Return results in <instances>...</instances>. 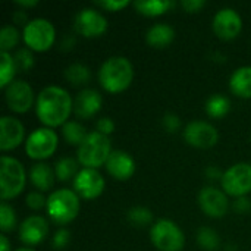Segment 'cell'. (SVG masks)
Wrapping results in <instances>:
<instances>
[{"label":"cell","mask_w":251,"mask_h":251,"mask_svg":"<svg viewBox=\"0 0 251 251\" xmlns=\"http://www.w3.org/2000/svg\"><path fill=\"white\" fill-rule=\"evenodd\" d=\"M74 110V101L71 94L57 85H49L43 88L35 101L37 118L47 128H56L65 125L71 112Z\"/></svg>","instance_id":"6da1fadb"},{"label":"cell","mask_w":251,"mask_h":251,"mask_svg":"<svg viewBox=\"0 0 251 251\" xmlns=\"http://www.w3.org/2000/svg\"><path fill=\"white\" fill-rule=\"evenodd\" d=\"M132 78V63L124 56H113L107 59L99 71L100 85L110 94H118L129 88Z\"/></svg>","instance_id":"7a4b0ae2"},{"label":"cell","mask_w":251,"mask_h":251,"mask_svg":"<svg viewBox=\"0 0 251 251\" xmlns=\"http://www.w3.org/2000/svg\"><path fill=\"white\" fill-rule=\"evenodd\" d=\"M112 153V146L109 137L94 131L87 135L82 144L78 147L76 157L79 165L90 169H97L106 165L109 156Z\"/></svg>","instance_id":"3957f363"},{"label":"cell","mask_w":251,"mask_h":251,"mask_svg":"<svg viewBox=\"0 0 251 251\" xmlns=\"http://www.w3.org/2000/svg\"><path fill=\"white\" fill-rule=\"evenodd\" d=\"M47 215L57 225L71 224L79 213V197L75 191L62 188L47 199Z\"/></svg>","instance_id":"277c9868"},{"label":"cell","mask_w":251,"mask_h":251,"mask_svg":"<svg viewBox=\"0 0 251 251\" xmlns=\"http://www.w3.org/2000/svg\"><path fill=\"white\" fill-rule=\"evenodd\" d=\"M26 182L24 165L10 156H3L0 160V197L3 201L18 197Z\"/></svg>","instance_id":"5b68a950"},{"label":"cell","mask_w":251,"mask_h":251,"mask_svg":"<svg viewBox=\"0 0 251 251\" xmlns=\"http://www.w3.org/2000/svg\"><path fill=\"white\" fill-rule=\"evenodd\" d=\"M56 40V31L50 21L37 18L25 24L24 43L32 51H47Z\"/></svg>","instance_id":"8992f818"},{"label":"cell","mask_w":251,"mask_h":251,"mask_svg":"<svg viewBox=\"0 0 251 251\" xmlns=\"http://www.w3.org/2000/svg\"><path fill=\"white\" fill-rule=\"evenodd\" d=\"M150 240L159 251H181L185 244L184 232L169 219H160L151 226Z\"/></svg>","instance_id":"52a82bcc"},{"label":"cell","mask_w":251,"mask_h":251,"mask_svg":"<svg viewBox=\"0 0 251 251\" xmlns=\"http://www.w3.org/2000/svg\"><path fill=\"white\" fill-rule=\"evenodd\" d=\"M57 134L51 128H38L31 132L25 143V151L28 157L34 160H46L51 157L57 149Z\"/></svg>","instance_id":"ba28073f"},{"label":"cell","mask_w":251,"mask_h":251,"mask_svg":"<svg viewBox=\"0 0 251 251\" xmlns=\"http://www.w3.org/2000/svg\"><path fill=\"white\" fill-rule=\"evenodd\" d=\"M222 188L225 194L232 197H244L251 193V165L237 163L231 166L222 176Z\"/></svg>","instance_id":"9c48e42d"},{"label":"cell","mask_w":251,"mask_h":251,"mask_svg":"<svg viewBox=\"0 0 251 251\" xmlns=\"http://www.w3.org/2000/svg\"><path fill=\"white\" fill-rule=\"evenodd\" d=\"M74 188L78 197L84 200H94L104 191V178L97 169L82 168L74 179Z\"/></svg>","instance_id":"30bf717a"},{"label":"cell","mask_w":251,"mask_h":251,"mask_svg":"<svg viewBox=\"0 0 251 251\" xmlns=\"http://www.w3.org/2000/svg\"><path fill=\"white\" fill-rule=\"evenodd\" d=\"M184 140L196 149H212L219 140L216 128L203 121L190 122L184 129Z\"/></svg>","instance_id":"8fae6325"},{"label":"cell","mask_w":251,"mask_h":251,"mask_svg":"<svg viewBox=\"0 0 251 251\" xmlns=\"http://www.w3.org/2000/svg\"><path fill=\"white\" fill-rule=\"evenodd\" d=\"M75 31L85 38L100 37L107 29V19L94 9H82L75 16Z\"/></svg>","instance_id":"7c38bea8"},{"label":"cell","mask_w":251,"mask_h":251,"mask_svg":"<svg viewBox=\"0 0 251 251\" xmlns=\"http://www.w3.org/2000/svg\"><path fill=\"white\" fill-rule=\"evenodd\" d=\"M199 206L210 218H224L228 213L229 201L224 191L215 187H204L199 193Z\"/></svg>","instance_id":"4fadbf2b"},{"label":"cell","mask_w":251,"mask_h":251,"mask_svg":"<svg viewBox=\"0 0 251 251\" xmlns=\"http://www.w3.org/2000/svg\"><path fill=\"white\" fill-rule=\"evenodd\" d=\"M4 96L7 107L15 113H25L34 106V91L25 81H13L6 88Z\"/></svg>","instance_id":"5bb4252c"},{"label":"cell","mask_w":251,"mask_h":251,"mask_svg":"<svg viewBox=\"0 0 251 251\" xmlns=\"http://www.w3.org/2000/svg\"><path fill=\"white\" fill-rule=\"evenodd\" d=\"M243 29V21L237 10L231 7L221 9L213 18V31L222 40H234Z\"/></svg>","instance_id":"9a60e30c"},{"label":"cell","mask_w":251,"mask_h":251,"mask_svg":"<svg viewBox=\"0 0 251 251\" xmlns=\"http://www.w3.org/2000/svg\"><path fill=\"white\" fill-rule=\"evenodd\" d=\"M25 126L24 124L10 116H3L0 119V149L3 151L13 150L24 141Z\"/></svg>","instance_id":"2e32d148"},{"label":"cell","mask_w":251,"mask_h":251,"mask_svg":"<svg viewBox=\"0 0 251 251\" xmlns=\"http://www.w3.org/2000/svg\"><path fill=\"white\" fill-rule=\"evenodd\" d=\"M49 234V224L43 216H29L19 225V240L26 246H37Z\"/></svg>","instance_id":"e0dca14e"},{"label":"cell","mask_w":251,"mask_h":251,"mask_svg":"<svg viewBox=\"0 0 251 251\" xmlns=\"http://www.w3.org/2000/svg\"><path fill=\"white\" fill-rule=\"evenodd\" d=\"M106 169L110 176H113L118 181H126L129 179L134 172H135V163L134 159L122 151V150H115L110 153L107 162H106Z\"/></svg>","instance_id":"ac0fdd59"},{"label":"cell","mask_w":251,"mask_h":251,"mask_svg":"<svg viewBox=\"0 0 251 251\" xmlns=\"http://www.w3.org/2000/svg\"><path fill=\"white\" fill-rule=\"evenodd\" d=\"M101 104H103L101 94L96 90L85 88L78 93L74 101V112L81 119H90L96 113H99V110L101 109Z\"/></svg>","instance_id":"d6986e66"},{"label":"cell","mask_w":251,"mask_h":251,"mask_svg":"<svg viewBox=\"0 0 251 251\" xmlns=\"http://www.w3.org/2000/svg\"><path fill=\"white\" fill-rule=\"evenodd\" d=\"M29 181L40 191H49L53 188L54 181H56L54 169H51L44 162H38L32 165L29 169Z\"/></svg>","instance_id":"ffe728a7"},{"label":"cell","mask_w":251,"mask_h":251,"mask_svg":"<svg viewBox=\"0 0 251 251\" xmlns=\"http://www.w3.org/2000/svg\"><path fill=\"white\" fill-rule=\"evenodd\" d=\"M174 40H175V29L168 24H156L146 34L147 44L154 49H165L171 46Z\"/></svg>","instance_id":"44dd1931"},{"label":"cell","mask_w":251,"mask_h":251,"mask_svg":"<svg viewBox=\"0 0 251 251\" xmlns=\"http://www.w3.org/2000/svg\"><path fill=\"white\" fill-rule=\"evenodd\" d=\"M229 88L240 99H251V66H241L231 75Z\"/></svg>","instance_id":"7402d4cb"},{"label":"cell","mask_w":251,"mask_h":251,"mask_svg":"<svg viewBox=\"0 0 251 251\" xmlns=\"http://www.w3.org/2000/svg\"><path fill=\"white\" fill-rule=\"evenodd\" d=\"M134 6L137 12H140L141 15L153 18V16H160L165 12H168L174 6V3L169 0H147V1L141 0V1H135Z\"/></svg>","instance_id":"603a6c76"},{"label":"cell","mask_w":251,"mask_h":251,"mask_svg":"<svg viewBox=\"0 0 251 251\" xmlns=\"http://www.w3.org/2000/svg\"><path fill=\"white\" fill-rule=\"evenodd\" d=\"M229 109H231L229 99L225 96H221V94L212 96L206 101V113L213 119H221V118L226 116Z\"/></svg>","instance_id":"cb8c5ba5"},{"label":"cell","mask_w":251,"mask_h":251,"mask_svg":"<svg viewBox=\"0 0 251 251\" xmlns=\"http://www.w3.org/2000/svg\"><path fill=\"white\" fill-rule=\"evenodd\" d=\"M78 165L79 162L72 159V157H63L60 160L56 162L54 165V174H56V179H59L60 182H66L69 179H75V176L78 175Z\"/></svg>","instance_id":"d4e9b609"},{"label":"cell","mask_w":251,"mask_h":251,"mask_svg":"<svg viewBox=\"0 0 251 251\" xmlns=\"http://www.w3.org/2000/svg\"><path fill=\"white\" fill-rule=\"evenodd\" d=\"M62 135L65 138V141L71 146H81L82 141L87 138V132L85 128L75 121H68L63 126H62Z\"/></svg>","instance_id":"484cf974"},{"label":"cell","mask_w":251,"mask_h":251,"mask_svg":"<svg viewBox=\"0 0 251 251\" xmlns=\"http://www.w3.org/2000/svg\"><path fill=\"white\" fill-rule=\"evenodd\" d=\"M65 78L69 84L75 87L85 85L91 79V71L82 63H74L65 69Z\"/></svg>","instance_id":"4316f807"},{"label":"cell","mask_w":251,"mask_h":251,"mask_svg":"<svg viewBox=\"0 0 251 251\" xmlns=\"http://www.w3.org/2000/svg\"><path fill=\"white\" fill-rule=\"evenodd\" d=\"M16 74L15 59L9 53H0V88H7Z\"/></svg>","instance_id":"83f0119b"},{"label":"cell","mask_w":251,"mask_h":251,"mask_svg":"<svg viewBox=\"0 0 251 251\" xmlns=\"http://www.w3.org/2000/svg\"><path fill=\"white\" fill-rule=\"evenodd\" d=\"M197 243L201 249L207 251H215L219 244H221V238L218 235V232L212 228H200L197 232Z\"/></svg>","instance_id":"f1b7e54d"},{"label":"cell","mask_w":251,"mask_h":251,"mask_svg":"<svg viewBox=\"0 0 251 251\" xmlns=\"http://www.w3.org/2000/svg\"><path fill=\"white\" fill-rule=\"evenodd\" d=\"M19 43V32L15 26L6 25L0 31V50L1 53H9Z\"/></svg>","instance_id":"f546056e"},{"label":"cell","mask_w":251,"mask_h":251,"mask_svg":"<svg viewBox=\"0 0 251 251\" xmlns=\"http://www.w3.org/2000/svg\"><path fill=\"white\" fill-rule=\"evenodd\" d=\"M128 221L134 226H147L153 222V212L143 206H135L128 210Z\"/></svg>","instance_id":"4dcf8cb0"},{"label":"cell","mask_w":251,"mask_h":251,"mask_svg":"<svg viewBox=\"0 0 251 251\" xmlns=\"http://www.w3.org/2000/svg\"><path fill=\"white\" fill-rule=\"evenodd\" d=\"M16 226V215L12 206L7 203L0 204V229L3 232H9Z\"/></svg>","instance_id":"1f68e13d"},{"label":"cell","mask_w":251,"mask_h":251,"mask_svg":"<svg viewBox=\"0 0 251 251\" xmlns=\"http://www.w3.org/2000/svg\"><path fill=\"white\" fill-rule=\"evenodd\" d=\"M15 65L16 69L22 71V72H28L32 66H34V56H32V50H29L28 47L19 49L15 54Z\"/></svg>","instance_id":"d6a6232c"},{"label":"cell","mask_w":251,"mask_h":251,"mask_svg":"<svg viewBox=\"0 0 251 251\" xmlns=\"http://www.w3.org/2000/svg\"><path fill=\"white\" fill-rule=\"evenodd\" d=\"M26 206L31 210H41V209L47 207V199L41 193L32 191L26 196Z\"/></svg>","instance_id":"836d02e7"},{"label":"cell","mask_w":251,"mask_h":251,"mask_svg":"<svg viewBox=\"0 0 251 251\" xmlns=\"http://www.w3.org/2000/svg\"><path fill=\"white\" fill-rule=\"evenodd\" d=\"M69 240H71V232H69L68 229H59V231L54 234L53 241H51L53 249H54V250H63V249L68 246Z\"/></svg>","instance_id":"e575fe53"},{"label":"cell","mask_w":251,"mask_h":251,"mask_svg":"<svg viewBox=\"0 0 251 251\" xmlns=\"http://www.w3.org/2000/svg\"><path fill=\"white\" fill-rule=\"evenodd\" d=\"M96 4L109 12H119L125 9L129 4V1L128 0H106V1H97Z\"/></svg>","instance_id":"d590c367"},{"label":"cell","mask_w":251,"mask_h":251,"mask_svg":"<svg viewBox=\"0 0 251 251\" xmlns=\"http://www.w3.org/2000/svg\"><path fill=\"white\" fill-rule=\"evenodd\" d=\"M163 126L168 132H176L181 128V121L175 113H166L163 116Z\"/></svg>","instance_id":"8d00e7d4"},{"label":"cell","mask_w":251,"mask_h":251,"mask_svg":"<svg viewBox=\"0 0 251 251\" xmlns=\"http://www.w3.org/2000/svg\"><path fill=\"white\" fill-rule=\"evenodd\" d=\"M113 131H115V122L110 118H101V119H99V122H97V132L109 137Z\"/></svg>","instance_id":"74e56055"},{"label":"cell","mask_w":251,"mask_h":251,"mask_svg":"<svg viewBox=\"0 0 251 251\" xmlns=\"http://www.w3.org/2000/svg\"><path fill=\"white\" fill-rule=\"evenodd\" d=\"M206 1L204 0H184L181 3V6L184 7V10L190 12V13H196L199 10H201L204 7Z\"/></svg>","instance_id":"f35d334b"},{"label":"cell","mask_w":251,"mask_h":251,"mask_svg":"<svg viewBox=\"0 0 251 251\" xmlns=\"http://www.w3.org/2000/svg\"><path fill=\"white\" fill-rule=\"evenodd\" d=\"M234 210L240 215L249 213L251 212V201L246 197H240L234 201Z\"/></svg>","instance_id":"ab89813d"},{"label":"cell","mask_w":251,"mask_h":251,"mask_svg":"<svg viewBox=\"0 0 251 251\" xmlns=\"http://www.w3.org/2000/svg\"><path fill=\"white\" fill-rule=\"evenodd\" d=\"M206 176H207V179H212V181H216V179H221V181H222L224 174L219 171V168H216V166H209V168L206 169Z\"/></svg>","instance_id":"60d3db41"},{"label":"cell","mask_w":251,"mask_h":251,"mask_svg":"<svg viewBox=\"0 0 251 251\" xmlns=\"http://www.w3.org/2000/svg\"><path fill=\"white\" fill-rule=\"evenodd\" d=\"M13 19H15V22H16V24H19V25H24V22L26 21V15H25L22 10H18V12L13 15Z\"/></svg>","instance_id":"b9f144b4"},{"label":"cell","mask_w":251,"mask_h":251,"mask_svg":"<svg viewBox=\"0 0 251 251\" xmlns=\"http://www.w3.org/2000/svg\"><path fill=\"white\" fill-rule=\"evenodd\" d=\"M0 251H10V244L6 235H0Z\"/></svg>","instance_id":"7bdbcfd3"},{"label":"cell","mask_w":251,"mask_h":251,"mask_svg":"<svg viewBox=\"0 0 251 251\" xmlns=\"http://www.w3.org/2000/svg\"><path fill=\"white\" fill-rule=\"evenodd\" d=\"M37 0H31V1H16V4L18 6H22V7H32V6H37Z\"/></svg>","instance_id":"ee69618b"},{"label":"cell","mask_w":251,"mask_h":251,"mask_svg":"<svg viewBox=\"0 0 251 251\" xmlns=\"http://www.w3.org/2000/svg\"><path fill=\"white\" fill-rule=\"evenodd\" d=\"M15 251H35L34 249H29V247H22V249H18V250Z\"/></svg>","instance_id":"f6af8a7d"}]
</instances>
